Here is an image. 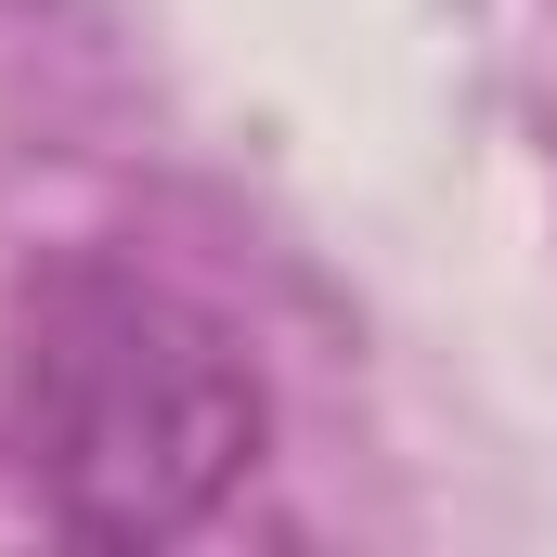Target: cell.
Here are the masks:
<instances>
[{"label": "cell", "mask_w": 557, "mask_h": 557, "mask_svg": "<svg viewBox=\"0 0 557 557\" xmlns=\"http://www.w3.org/2000/svg\"><path fill=\"white\" fill-rule=\"evenodd\" d=\"M260 363L221 311L131 260H52L13 337V454L52 532L78 545H182L260 467Z\"/></svg>", "instance_id": "1"}]
</instances>
